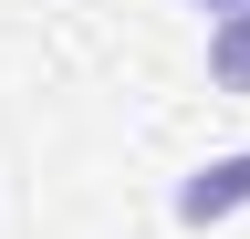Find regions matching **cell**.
I'll return each instance as SVG.
<instances>
[{
	"instance_id": "cell-1",
	"label": "cell",
	"mask_w": 250,
	"mask_h": 239,
	"mask_svg": "<svg viewBox=\"0 0 250 239\" xmlns=\"http://www.w3.org/2000/svg\"><path fill=\"white\" fill-rule=\"evenodd\" d=\"M167 208H177V229H219V219H240V208H250V146H229V156H208V166H188Z\"/></svg>"
},
{
	"instance_id": "cell-2",
	"label": "cell",
	"mask_w": 250,
	"mask_h": 239,
	"mask_svg": "<svg viewBox=\"0 0 250 239\" xmlns=\"http://www.w3.org/2000/svg\"><path fill=\"white\" fill-rule=\"evenodd\" d=\"M208 94H250V11L208 21Z\"/></svg>"
},
{
	"instance_id": "cell-3",
	"label": "cell",
	"mask_w": 250,
	"mask_h": 239,
	"mask_svg": "<svg viewBox=\"0 0 250 239\" xmlns=\"http://www.w3.org/2000/svg\"><path fill=\"white\" fill-rule=\"evenodd\" d=\"M188 11H208V21H240V11H250V0H188Z\"/></svg>"
}]
</instances>
